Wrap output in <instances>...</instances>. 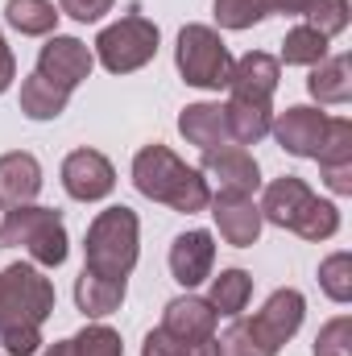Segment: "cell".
Returning <instances> with one entry per match:
<instances>
[{"instance_id": "cell-35", "label": "cell", "mask_w": 352, "mask_h": 356, "mask_svg": "<svg viewBox=\"0 0 352 356\" xmlns=\"http://www.w3.org/2000/svg\"><path fill=\"white\" fill-rule=\"evenodd\" d=\"M13 79H17V58H13V50L4 46V33H0V95L13 88Z\"/></svg>"}, {"instance_id": "cell-36", "label": "cell", "mask_w": 352, "mask_h": 356, "mask_svg": "<svg viewBox=\"0 0 352 356\" xmlns=\"http://www.w3.org/2000/svg\"><path fill=\"white\" fill-rule=\"evenodd\" d=\"M315 8V0H269V13H286V17H307Z\"/></svg>"}, {"instance_id": "cell-20", "label": "cell", "mask_w": 352, "mask_h": 356, "mask_svg": "<svg viewBox=\"0 0 352 356\" xmlns=\"http://www.w3.org/2000/svg\"><path fill=\"white\" fill-rule=\"evenodd\" d=\"M307 91L319 104H349L352 99V58L349 54H336V58L315 63L311 79H307Z\"/></svg>"}, {"instance_id": "cell-12", "label": "cell", "mask_w": 352, "mask_h": 356, "mask_svg": "<svg viewBox=\"0 0 352 356\" xmlns=\"http://www.w3.org/2000/svg\"><path fill=\"white\" fill-rule=\"evenodd\" d=\"M323 129H328V116L319 112V108H286L273 124H269V133H273V141L290 154V158H315L319 154V141H323Z\"/></svg>"}, {"instance_id": "cell-23", "label": "cell", "mask_w": 352, "mask_h": 356, "mask_svg": "<svg viewBox=\"0 0 352 356\" xmlns=\"http://www.w3.org/2000/svg\"><path fill=\"white\" fill-rule=\"evenodd\" d=\"M249 298H253V277H249L245 269H220V277H211V294H207V302H211L216 315L237 319V315L249 307Z\"/></svg>"}, {"instance_id": "cell-27", "label": "cell", "mask_w": 352, "mask_h": 356, "mask_svg": "<svg viewBox=\"0 0 352 356\" xmlns=\"http://www.w3.org/2000/svg\"><path fill=\"white\" fill-rule=\"evenodd\" d=\"M319 170L323 166H352V124L344 116H328V129H323V141H319V154H315Z\"/></svg>"}, {"instance_id": "cell-22", "label": "cell", "mask_w": 352, "mask_h": 356, "mask_svg": "<svg viewBox=\"0 0 352 356\" xmlns=\"http://www.w3.org/2000/svg\"><path fill=\"white\" fill-rule=\"evenodd\" d=\"M42 356H125L120 332H112L108 323H88L79 336L50 344Z\"/></svg>"}, {"instance_id": "cell-32", "label": "cell", "mask_w": 352, "mask_h": 356, "mask_svg": "<svg viewBox=\"0 0 352 356\" xmlns=\"http://www.w3.org/2000/svg\"><path fill=\"white\" fill-rule=\"evenodd\" d=\"M315 356H352V319L336 315L332 323L319 327L315 336Z\"/></svg>"}, {"instance_id": "cell-13", "label": "cell", "mask_w": 352, "mask_h": 356, "mask_svg": "<svg viewBox=\"0 0 352 356\" xmlns=\"http://www.w3.org/2000/svg\"><path fill=\"white\" fill-rule=\"evenodd\" d=\"M282 79V63L265 50H249L245 58H232V75L228 91L237 99H253V104H273V91Z\"/></svg>"}, {"instance_id": "cell-25", "label": "cell", "mask_w": 352, "mask_h": 356, "mask_svg": "<svg viewBox=\"0 0 352 356\" xmlns=\"http://www.w3.org/2000/svg\"><path fill=\"white\" fill-rule=\"evenodd\" d=\"M216 356H278V348L253 327V319H232V327L216 340Z\"/></svg>"}, {"instance_id": "cell-11", "label": "cell", "mask_w": 352, "mask_h": 356, "mask_svg": "<svg viewBox=\"0 0 352 356\" xmlns=\"http://www.w3.org/2000/svg\"><path fill=\"white\" fill-rule=\"evenodd\" d=\"M63 186H67L71 199L95 203V199H108V195H112L116 170H112V162H108L99 149H75V154H67V162H63Z\"/></svg>"}, {"instance_id": "cell-5", "label": "cell", "mask_w": 352, "mask_h": 356, "mask_svg": "<svg viewBox=\"0 0 352 356\" xmlns=\"http://www.w3.org/2000/svg\"><path fill=\"white\" fill-rule=\"evenodd\" d=\"M0 249H25L33 266L58 269L67 261V224L54 207H13L0 220Z\"/></svg>"}, {"instance_id": "cell-24", "label": "cell", "mask_w": 352, "mask_h": 356, "mask_svg": "<svg viewBox=\"0 0 352 356\" xmlns=\"http://www.w3.org/2000/svg\"><path fill=\"white\" fill-rule=\"evenodd\" d=\"M58 17H63V13H58L50 0H8V4H4V21H8L17 33H25V38H46V33H54Z\"/></svg>"}, {"instance_id": "cell-17", "label": "cell", "mask_w": 352, "mask_h": 356, "mask_svg": "<svg viewBox=\"0 0 352 356\" xmlns=\"http://www.w3.org/2000/svg\"><path fill=\"white\" fill-rule=\"evenodd\" d=\"M38 191H42V166H38L33 154L13 149V154L0 158V207H4V211L33 203Z\"/></svg>"}, {"instance_id": "cell-16", "label": "cell", "mask_w": 352, "mask_h": 356, "mask_svg": "<svg viewBox=\"0 0 352 356\" xmlns=\"http://www.w3.org/2000/svg\"><path fill=\"white\" fill-rule=\"evenodd\" d=\"M178 133H182L199 154H211V149L237 145V141H232V129H228V112H224V104H186L182 116H178Z\"/></svg>"}, {"instance_id": "cell-15", "label": "cell", "mask_w": 352, "mask_h": 356, "mask_svg": "<svg viewBox=\"0 0 352 356\" xmlns=\"http://www.w3.org/2000/svg\"><path fill=\"white\" fill-rule=\"evenodd\" d=\"M211 266H216V241H211V232L191 228V232L175 236V245H170V273H175L178 286L195 290L203 277H211Z\"/></svg>"}, {"instance_id": "cell-7", "label": "cell", "mask_w": 352, "mask_h": 356, "mask_svg": "<svg viewBox=\"0 0 352 356\" xmlns=\"http://www.w3.org/2000/svg\"><path fill=\"white\" fill-rule=\"evenodd\" d=\"M158 25L154 21H145L141 13H129V17H120L116 25H108V29H99V38H95V58L104 63V71H112V75H133V71H141L154 54H158Z\"/></svg>"}, {"instance_id": "cell-9", "label": "cell", "mask_w": 352, "mask_h": 356, "mask_svg": "<svg viewBox=\"0 0 352 356\" xmlns=\"http://www.w3.org/2000/svg\"><path fill=\"white\" fill-rule=\"evenodd\" d=\"M199 175L211 178L224 195H253L262 186V166H257V158L245 145H224V149L203 154Z\"/></svg>"}, {"instance_id": "cell-31", "label": "cell", "mask_w": 352, "mask_h": 356, "mask_svg": "<svg viewBox=\"0 0 352 356\" xmlns=\"http://www.w3.org/2000/svg\"><path fill=\"white\" fill-rule=\"evenodd\" d=\"M307 25L319 29V33L332 42L336 33L349 29V0H315V8L307 13Z\"/></svg>"}, {"instance_id": "cell-29", "label": "cell", "mask_w": 352, "mask_h": 356, "mask_svg": "<svg viewBox=\"0 0 352 356\" xmlns=\"http://www.w3.org/2000/svg\"><path fill=\"white\" fill-rule=\"evenodd\" d=\"M262 17H269V0H216L220 29H253Z\"/></svg>"}, {"instance_id": "cell-34", "label": "cell", "mask_w": 352, "mask_h": 356, "mask_svg": "<svg viewBox=\"0 0 352 356\" xmlns=\"http://www.w3.org/2000/svg\"><path fill=\"white\" fill-rule=\"evenodd\" d=\"M319 175H323V182H328V191L352 195V166H323Z\"/></svg>"}, {"instance_id": "cell-33", "label": "cell", "mask_w": 352, "mask_h": 356, "mask_svg": "<svg viewBox=\"0 0 352 356\" xmlns=\"http://www.w3.org/2000/svg\"><path fill=\"white\" fill-rule=\"evenodd\" d=\"M116 0H58V13L75 17V21H99L104 13H112Z\"/></svg>"}, {"instance_id": "cell-28", "label": "cell", "mask_w": 352, "mask_h": 356, "mask_svg": "<svg viewBox=\"0 0 352 356\" xmlns=\"http://www.w3.org/2000/svg\"><path fill=\"white\" fill-rule=\"evenodd\" d=\"M141 356H216V336H211V340H178L170 332L154 327V332L145 336Z\"/></svg>"}, {"instance_id": "cell-6", "label": "cell", "mask_w": 352, "mask_h": 356, "mask_svg": "<svg viewBox=\"0 0 352 356\" xmlns=\"http://www.w3.org/2000/svg\"><path fill=\"white\" fill-rule=\"evenodd\" d=\"M175 63H178V75L191 88H203V91L228 88L232 54H228L224 38L211 25H182L178 46H175Z\"/></svg>"}, {"instance_id": "cell-1", "label": "cell", "mask_w": 352, "mask_h": 356, "mask_svg": "<svg viewBox=\"0 0 352 356\" xmlns=\"http://www.w3.org/2000/svg\"><path fill=\"white\" fill-rule=\"evenodd\" d=\"M54 315V282L38 266L0 269V344L8 356H33L42 344V323Z\"/></svg>"}, {"instance_id": "cell-8", "label": "cell", "mask_w": 352, "mask_h": 356, "mask_svg": "<svg viewBox=\"0 0 352 356\" xmlns=\"http://www.w3.org/2000/svg\"><path fill=\"white\" fill-rule=\"evenodd\" d=\"M91 67H95V54L79 38H63V33H54L42 46V54H38V75L50 79V83H58V88H67V91L79 88L91 75Z\"/></svg>"}, {"instance_id": "cell-2", "label": "cell", "mask_w": 352, "mask_h": 356, "mask_svg": "<svg viewBox=\"0 0 352 356\" xmlns=\"http://www.w3.org/2000/svg\"><path fill=\"white\" fill-rule=\"evenodd\" d=\"M133 182H137V191H141L145 199L166 203V207H175L182 216H195V211H203V207L211 203L207 178L199 175L195 166H186L175 149L158 145V141L145 145V149L133 158Z\"/></svg>"}, {"instance_id": "cell-19", "label": "cell", "mask_w": 352, "mask_h": 356, "mask_svg": "<svg viewBox=\"0 0 352 356\" xmlns=\"http://www.w3.org/2000/svg\"><path fill=\"white\" fill-rule=\"evenodd\" d=\"M75 302L88 319H104L112 311H120L125 302V277H104V273H91L83 269L79 282H75Z\"/></svg>"}, {"instance_id": "cell-4", "label": "cell", "mask_w": 352, "mask_h": 356, "mask_svg": "<svg viewBox=\"0 0 352 356\" xmlns=\"http://www.w3.org/2000/svg\"><path fill=\"white\" fill-rule=\"evenodd\" d=\"M83 253H88L83 269H91V273L129 277L133 266H137V253H141V220H137V211L125 207V203L99 211L88 228Z\"/></svg>"}, {"instance_id": "cell-14", "label": "cell", "mask_w": 352, "mask_h": 356, "mask_svg": "<svg viewBox=\"0 0 352 356\" xmlns=\"http://www.w3.org/2000/svg\"><path fill=\"white\" fill-rule=\"evenodd\" d=\"M303 315H307V298L294 290V286H282L265 298V307L253 315V327L262 332L273 348H282L286 340H294V332L303 327Z\"/></svg>"}, {"instance_id": "cell-3", "label": "cell", "mask_w": 352, "mask_h": 356, "mask_svg": "<svg viewBox=\"0 0 352 356\" xmlns=\"http://www.w3.org/2000/svg\"><path fill=\"white\" fill-rule=\"evenodd\" d=\"M262 220L273 228H286L303 241H328L340 232V207L319 199L298 175H282L265 186L262 195Z\"/></svg>"}, {"instance_id": "cell-10", "label": "cell", "mask_w": 352, "mask_h": 356, "mask_svg": "<svg viewBox=\"0 0 352 356\" xmlns=\"http://www.w3.org/2000/svg\"><path fill=\"white\" fill-rule=\"evenodd\" d=\"M207 207H211V220H216L220 236H224L232 249L257 245L265 220H262V207L253 203V195H224V191H216Z\"/></svg>"}, {"instance_id": "cell-26", "label": "cell", "mask_w": 352, "mask_h": 356, "mask_svg": "<svg viewBox=\"0 0 352 356\" xmlns=\"http://www.w3.org/2000/svg\"><path fill=\"white\" fill-rule=\"evenodd\" d=\"M328 58V38L311 25H294L282 42V63L286 67H315Z\"/></svg>"}, {"instance_id": "cell-30", "label": "cell", "mask_w": 352, "mask_h": 356, "mask_svg": "<svg viewBox=\"0 0 352 356\" xmlns=\"http://www.w3.org/2000/svg\"><path fill=\"white\" fill-rule=\"evenodd\" d=\"M319 286L332 302H352V257L349 253H332L319 266Z\"/></svg>"}, {"instance_id": "cell-18", "label": "cell", "mask_w": 352, "mask_h": 356, "mask_svg": "<svg viewBox=\"0 0 352 356\" xmlns=\"http://www.w3.org/2000/svg\"><path fill=\"white\" fill-rule=\"evenodd\" d=\"M216 311L207 298L199 294H182V298H170L166 311H162V332H170L178 340H211L216 336Z\"/></svg>"}, {"instance_id": "cell-21", "label": "cell", "mask_w": 352, "mask_h": 356, "mask_svg": "<svg viewBox=\"0 0 352 356\" xmlns=\"http://www.w3.org/2000/svg\"><path fill=\"white\" fill-rule=\"evenodd\" d=\"M67 104H71V91L50 83V79H42L38 71L21 83V112L29 120H58L67 112Z\"/></svg>"}]
</instances>
